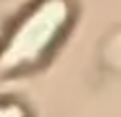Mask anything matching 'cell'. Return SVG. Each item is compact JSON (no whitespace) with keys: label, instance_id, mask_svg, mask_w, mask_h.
Segmentation results:
<instances>
[{"label":"cell","instance_id":"obj_1","mask_svg":"<svg viewBox=\"0 0 121 117\" xmlns=\"http://www.w3.org/2000/svg\"><path fill=\"white\" fill-rule=\"evenodd\" d=\"M0 117H27V113L16 101H0Z\"/></svg>","mask_w":121,"mask_h":117}]
</instances>
